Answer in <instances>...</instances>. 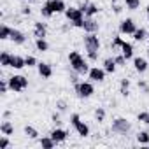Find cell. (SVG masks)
<instances>
[{
    "instance_id": "cell-18",
    "label": "cell",
    "mask_w": 149,
    "mask_h": 149,
    "mask_svg": "<svg viewBox=\"0 0 149 149\" xmlns=\"http://www.w3.org/2000/svg\"><path fill=\"white\" fill-rule=\"evenodd\" d=\"M0 133H2V135H7V137H11V135L14 133V125H13L9 119H4L2 123H0Z\"/></svg>"
},
{
    "instance_id": "cell-35",
    "label": "cell",
    "mask_w": 149,
    "mask_h": 149,
    "mask_svg": "<svg viewBox=\"0 0 149 149\" xmlns=\"http://www.w3.org/2000/svg\"><path fill=\"white\" fill-rule=\"evenodd\" d=\"M25 61H26V67H28V68H30V67H37V65H39L37 58H35V56H32V54L25 56Z\"/></svg>"
},
{
    "instance_id": "cell-26",
    "label": "cell",
    "mask_w": 149,
    "mask_h": 149,
    "mask_svg": "<svg viewBox=\"0 0 149 149\" xmlns=\"http://www.w3.org/2000/svg\"><path fill=\"white\" fill-rule=\"evenodd\" d=\"M11 60H13V54L9 51H2V53H0V65H2V67H11Z\"/></svg>"
},
{
    "instance_id": "cell-28",
    "label": "cell",
    "mask_w": 149,
    "mask_h": 149,
    "mask_svg": "<svg viewBox=\"0 0 149 149\" xmlns=\"http://www.w3.org/2000/svg\"><path fill=\"white\" fill-rule=\"evenodd\" d=\"M35 49L40 51V53L49 51V44H47V40H46V39H35Z\"/></svg>"
},
{
    "instance_id": "cell-44",
    "label": "cell",
    "mask_w": 149,
    "mask_h": 149,
    "mask_svg": "<svg viewBox=\"0 0 149 149\" xmlns=\"http://www.w3.org/2000/svg\"><path fill=\"white\" fill-rule=\"evenodd\" d=\"M11 116H13V112H11V111H6V112H4V119H9Z\"/></svg>"
},
{
    "instance_id": "cell-10",
    "label": "cell",
    "mask_w": 149,
    "mask_h": 149,
    "mask_svg": "<svg viewBox=\"0 0 149 149\" xmlns=\"http://www.w3.org/2000/svg\"><path fill=\"white\" fill-rule=\"evenodd\" d=\"M79 7H81V11L84 13L86 18H95V16L98 14V11H100V7H98L97 4H91V2H88V0H84Z\"/></svg>"
},
{
    "instance_id": "cell-8",
    "label": "cell",
    "mask_w": 149,
    "mask_h": 149,
    "mask_svg": "<svg viewBox=\"0 0 149 149\" xmlns=\"http://www.w3.org/2000/svg\"><path fill=\"white\" fill-rule=\"evenodd\" d=\"M135 30H137V23L132 18H126L119 23V33L121 35H133Z\"/></svg>"
},
{
    "instance_id": "cell-2",
    "label": "cell",
    "mask_w": 149,
    "mask_h": 149,
    "mask_svg": "<svg viewBox=\"0 0 149 149\" xmlns=\"http://www.w3.org/2000/svg\"><path fill=\"white\" fill-rule=\"evenodd\" d=\"M65 18H67L74 26H76V28H83V26H84L86 16H84V13L81 11V7H67Z\"/></svg>"
},
{
    "instance_id": "cell-39",
    "label": "cell",
    "mask_w": 149,
    "mask_h": 149,
    "mask_svg": "<svg viewBox=\"0 0 149 149\" xmlns=\"http://www.w3.org/2000/svg\"><path fill=\"white\" fill-rule=\"evenodd\" d=\"M111 7H112V11H114V14H121V11H123V6H119L116 0H112V4H111Z\"/></svg>"
},
{
    "instance_id": "cell-31",
    "label": "cell",
    "mask_w": 149,
    "mask_h": 149,
    "mask_svg": "<svg viewBox=\"0 0 149 149\" xmlns=\"http://www.w3.org/2000/svg\"><path fill=\"white\" fill-rule=\"evenodd\" d=\"M123 4L128 11H137L140 7V0H123Z\"/></svg>"
},
{
    "instance_id": "cell-34",
    "label": "cell",
    "mask_w": 149,
    "mask_h": 149,
    "mask_svg": "<svg viewBox=\"0 0 149 149\" xmlns=\"http://www.w3.org/2000/svg\"><path fill=\"white\" fill-rule=\"evenodd\" d=\"M137 121H140L142 125H149V112L147 111H142L137 114Z\"/></svg>"
},
{
    "instance_id": "cell-25",
    "label": "cell",
    "mask_w": 149,
    "mask_h": 149,
    "mask_svg": "<svg viewBox=\"0 0 149 149\" xmlns=\"http://www.w3.org/2000/svg\"><path fill=\"white\" fill-rule=\"evenodd\" d=\"M147 37H149V35H147V30H146V28H142V26H140V28H137V30H135V33H133L135 42H144Z\"/></svg>"
},
{
    "instance_id": "cell-29",
    "label": "cell",
    "mask_w": 149,
    "mask_h": 149,
    "mask_svg": "<svg viewBox=\"0 0 149 149\" xmlns=\"http://www.w3.org/2000/svg\"><path fill=\"white\" fill-rule=\"evenodd\" d=\"M137 142L142 144V146H147V144H149V132L140 130V132L137 133Z\"/></svg>"
},
{
    "instance_id": "cell-27",
    "label": "cell",
    "mask_w": 149,
    "mask_h": 149,
    "mask_svg": "<svg viewBox=\"0 0 149 149\" xmlns=\"http://www.w3.org/2000/svg\"><path fill=\"white\" fill-rule=\"evenodd\" d=\"M39 144H40L42 149H53V147L56 146V142L51 139V135H49V137H42V139L39 140Z\"/></svg>"
},
{
    "instance_id": "cell-12",
    "label": "cell",
    "mask_w": 149,
    "mask_h": 149,
    "mask_svg": "<svg viewBox=\"0 0 149 149\" xmlns=\"http://www.w3.org/2000/svg\"><path fill=\"white\" fill-rule=\"evenodd\" d=\"M37 72H39V76H40L42 79H51V77H53V67H51L47 61H39Z\"/></svg>"
},
{
    "instance_id": "cell-45",
    "label": "cell",
    "mask_w": 149,
    "mask_h": 149,
    "mask_svg": "<svg viewBox=\"0 0 149 149\" xmlns=\"http://www.w3.org/2000/svg\"><path fill=\"white\" fill-rule=\"evenodd\" d=\"M146 16H147V21H149V4H147V7H146Z\"/></svg>"
},
{
    "instance_id": "cell-47",
    "label": "cell",
    "mask_w": 149,
    "mask_h": 149,
    "mask_svg": "<svg viewBox=\"0 0 149 149\" xmlns=\"http://www.w3.org/2000/svg\"><path fill=\"white\" fill-rule=\"evenodd\" d=\"M25 2H32V0H25Z\"/></svg>"
},
{
    "instance_id": "cell-3",
    "label": "cell",
    "mask_w": 149,
    "mask_h": 149,
    "mask_svg": "<svg viewBox=\"0 0 149 149\" xmlns=\"http://www.w3.org/2000/svg\"><path fill=\"white\" fill-rule=\"evenodd\" d=\"M70 125L74 126V130L77 132V135L79 137H83V139H86V137H90V126L81 119V116L79 114H70Z\"/></svg>"
},
{
    "instance_id": "cell-13",
    "label": "cell",
    "mask_w": 149,
    "mask_h": 149,
    "mask_svg": "<svg viewBox=\"0 0 149 149\" xmlns=\"http://www.w3.org/2000/svg\"><path fill=\"white\" fill-rule=\"evenodd\" d=\"M84 33H98L100 30V23L95 18H86L84 19V26H83Z\"/></svg>"
},
{
    "instance_id": "cell-19",
    "label": "cell",
    "mask_w": 149,
    "mask_h": 149,
    "mask_svg": "<svg viewBox=\"0 0 149 149\" xmlns=\"http://www.w3.org/2000/svg\"><path fill=\"white\" fill-rule=\"evenodd\" d=\"M102 67H104V70H105L107 74H114V72H116V68H118V63H116L114 56H112V58L109 56V58H105V60H104Z\"/></svg>"
},
{
    "instance_id": "cell-17",
    "label": "cell",
    "mask_w": 149,
    "mask_h": 149,
    "mask_svg": "<svg viewBox=\"0 0 149 149\" xmlns=\"http://www.w3.org/2000/svg\"><path fill=\"white\" fill-rule=\"evenodd\" d=\"M11 40H13L16 46H23V44L26 42V35H25L21 30H16V28H13V33H11Z\"/></svg>"
},
{
    "instance_id": "cell-11",
    "label": "cell",
    "mask_w": 149,
    "mask_h": 149,
    "mask_svg": "<svg viewBox=\"0 0 149 149\" xmlns=\"http://www.w3.org/2000/svg\"><path fill=\"white\" fill-rule=\"evenodd\" d=\"M49 135H51V139L56 142V146H58V144H63V142L68 139V132H67L65 128H60V126H56L54 130H51Z\"/></svg>"
},
{
    "instance_id": "cell-1",
    "label": "cell",
    "mask_w": 149,
    "mask_h": 149,
    "mask_svg": "<svg viewBox=\"0 0 149 149\" xmlns=\"http://www.w3.org/2000/svg\"><path fill=\"white\" fill-rule=\"evenodd\" d=\"M68 63H70V68L74 72H77L79 76H86V74L90 72L88 60H84V56L79 51H70L68 53Z\"/></svg>"
},
{
    "instance_id": "cell-30",
    "label": "cell",
    "mask_w": 149,
    "mask_h": 149,
    "mask_svg": "<svg viewBox=\"0 0 149 149\" xmlns=\"http://www.w3.org/2000/svg\"><path fill=\"white\" fill-rule=\"evenodd\" d=\"M25 135H26L28 139H32V140L39 139V132H37V128H33V126H30V125L25 126Z\"/></svg>"
},
{
    "instance_id": "cell-43",
    "label": "cell",
    "mask_w": 149,
    "mask_h": 149,
    "mask_svg": "<svg viewBox=\"0 0 149 149\" xmlns=\"http://www.w3.org/2000/svg\"><path fill=\"white\" fill-rule=\"evenodd\" d=\"M21 14H23V16H30V14H32V9H30V6H26V4H25V6L21 7Z\"/></svg>"
},
{
    "instance_id": "cell-5",
    "label": "cell",
    "mask_w": 149,
    "mask_h": 149,
    "mask_svg": "<svg viewBox=\"0 0 149 149\" xmlns=\"http://www.w3.org/2000/svg\"><path fill=\"white\" fill-rule=\"evenodd\" d=\"M7 81H9L11 91H14V93H21V91H25L28 88V79L25 76H21V74H14V76H11Z\"/></svg>"
},
{
    "instance_id": "cell-16",
    "label": "cell",
    "mask_w": 149,
    "mask_h": 149,
    "mask_svg": "<svg viewBox=\"0 0 149 149\" xmlns=\"http://www.w3.org/2000/svg\"><path fill=\"white\" fill-rule=\"evenodd\" d=\"M47 4L51 6V9H53L54 14H60V13L67 11V4L63 2V0H47Z\"/></svg>"
},
{
    "instance_id": "cell-4",
    "label": "cell",
    "mask_w": 149,
    "mask_h": 149,
    "mask_svg": "<svg viewBox=\"0 0 149 149\" xmlns=\"http://www.w3.org/2000/svg\"><path fill=\"white\" fill-rule=\"evenodd\" d=\"M74 91H76V95L79 98H90V97H93V93H95L93 81L91 83L90 81H79V83H76V84H74Z\"/></svg>"
},
{
    "instance_id": "cell-36",
    "label": "cell",
    "mask_w": 149,
    "mask_h": 149,
    "mask_svg": "<svg viewBox=\"0 0 149 149\" xmlns=\"http://www.w3.org/2000/svg\"><path fill=\"white\" fill-rule=\"evenodd\" d=\"M9 90H11V88H9V81H6V79H0V93H2V95H6Z\"/></svg>"
},
{
    "instance_id": "cell-21",
    "label": "cell",
    "mask_w": 149,
    "mask_h": 149,
    "mask_svg": "<svg viewBox=\"0 0 149 149\" xmlns=\"http://www.w3.org/2000/svg\"><path fill=\"white\" fill-rule=\"evenodd\" d=\"M121 54H123L126 60L133 58V44H130V42L123 40V44H121Z\"/></svg>"
},
{
    "instance_id": "cell-33",
    "label": "cell",
    "mask_w": 149,
    "mask_h": 149,
    "mask_svg": "<svg viewBox=\"0 0 149 149\" xmlns=\"http://www.w3.org/2000/svg\"><path fill=\"white\" fill-rule=\"evenodd\" d=\"M121 44H123V37L116 35V37L112 39V42H111V49H112V51H116V49H121Z\"/></svg>"
},
{
    "instance_id": "cell-14",
    "label": "cell",
    "mask_w": 149,
    "mask_h": 149,
    "mask_svg": "<svg viewBox=\"0 0 149 149\" xmlns=\"http://www.w3.org/2000/svg\"><path fill=\"white\" fill-rule=\"evenodd\" d=\"M133 68H135V72L144 74V72H147V68H149V61H147L146 58H142V56H135V58H133Z\"/></svg>"
},
{
    "instance_id": "cell-6",
    "label": "cell",
    "mask_w": 149,
    "mask_h": 149,
    "mask_svg": "<svg viewBox=\"0 0 149 149\" xmlns=\"http://www.w3.org/2000/svg\"><path fill=\"white\" fill-rule=\"evenodd\" d=\"M83 42H84V49H86V54L88 53H100V39L97 33H86L83 37Z\"/></svg>"
},
{
    "instance_id": "cell-20",
    "label": "cell",
    "mask_w": 149,
    "mask_h": 149,
    "mask_svg": "<svg viewBox=\"0 0 149 149\" xmlns=\"http://www.w3.org/2000/svg\"><path fill=\"white\" fill-rule=\"evenodd\" d=\"M11 67L16 68V70H21L26 67V61H25V56H19V54H13V60H11Z\"/></svg>"
},
{
    "instance_id": "cell-7",
    "label": "cell",
    "mask_w": 149,
    "mask_h": 149,
    "mask_svg": "<svg viewBox=\"0 0 149 149\" xmlns=\"http://www.w3.org/2000/svg\"><path fill=\"white\" fill-rule=\"evenodd\" d=\"M111 130L118 135H126L130 130H132V123L126 119V118H116L112 119V125H111Z\"/></svg>"
},
{
    "instance_id": "cell-9",
    "label": "cell",
    "mask_w": 149,
    "mask_h": 149,
    "mask_svg": "<svg viewBox=\"0 0 149 149\" xmlns=\"http://www.w3.org/2000/svg\"><path fill=\"white\" fill-rule=\"evenodd\" d=\"M105 70L104 67H91L90 72H88V77L93 81V83H104L105 81Z\"/></svg>"
},
{
    "instance_id": "cell-38",
    "label": "cell",
    "mask_w": 149,
    "mask_h": 149,
    "mask_svg": "<svg viewBox=\"0 0 149 149\" xmlns=\"http://www.w3.org/2000/svg\"><path fill=\"white\" fill-rule=\"evenodd\" d=\"M9 146H11V142L7 139V135H2V137H0V149H7Z\"/></svg>"
},
{
    "instance_id": "cell-42",
    "label": "cell",
    "mask_w": 149,
    "mask_h": 149,
    "mask_svg": "<svg viewBox=\"0 0 149 149\" xmlns=\"http://www.w3.org/2000/svg\"><path fill=\"white\" fill-rule=\"evenodd\" d=\"M51 121L58 126V125H61V116H60V112H54L53 116H51Z\"/></svg>"
},
{
    "instance_id": "cell-22",
    "label": "cell",
    "mask_w": 149,
    "mask_h": 149,
    "mask_svg": "<svg viewBox=\"0 0 149 149\" xmlns=\"http://www.w3.org/2000/svg\"><path fill=\"white\" fill-rule=\"evenodd\" d=\"M130 79H126V77H123L121 79V83H119V93H121V97H128L130 95Z\"/></svg>"
},
{
    "instance_id": "cell-32",
    "label": "cell",
    "mask_w": 149,
    "mask_h": 149,
    "mask_svg": "<svg viewBox=\"0 0 149 149\" xmlns=\"http://www.w3.org/2000/svg\"><path fill=\"white\" fill-rule=\"evenodd\" d=\"M95 119H97V123H104L105 121V109L104 107H97L95 109Z\"/></svg>"
},
{
    "instance_id": "cell-24",
    "label": "cell",
    "mask_w": 149,
    "mask_h": 149,
    "mask_svg": "<svg viewBox=\"0 0 149 149\" xmlns=\"http://www.w3.org/2000/svg\"><path fill=\"white\" fill-rule=\"evenodd\" d=\"M53 14H54V13H53L51 6L47 4V0H46V2L40 6V16H42V18H46V19H49V18H53Z\"/></svg>"
},
{
    "instance_id": "cell-48",
    "label": "cell",
    "mask_w": 149,
    "mask_h": 149,
    "mask_svg": "<svg viewBox=\"0 0 149 149\" xmlns=\"http://www.w3.org/2000/svg\"><path fill=\"white\" fill-rule=\"evenodd\" d=\"M147 39H149V37H147Z\"/></svg>"
},
{
    "instance_id": "cell-37",
    "label": "cell",
    "mask_w": 149,
    "mask_h": 149,
    "mask_svg": "<svg viewBox=\"0 0 149 149\" xmlns=\"http://www.w3.org/2000/svg\"><path fill=\"white\" fill-rule=\"evenodd\" d=\"M67 100H56V109L60 111V112H67Z\"/></svg>"
},
{
    "instance_id": "cell-23",
    "label": "cell",
    "mask_w": 149,
    "mask_h": 149,
    "mask_svg": "<svg viewBox=\"0 0 149 149\" xmlns=\"http://www.w3.org/2000/svg\"><path fill=\"white\" fill-rule=\"evenodd\" d=\"M11 33H13V28H11L9 25H6V23L0 25V40H7V39H11Z\"/></svg>"
},
{
    "instance_id": "cell-46",
    "label": "cell",
    "mask_w": 149,
    "mask_h": 149,
    "mask_svg": "<svg viewBox=\"0 0 149 149\" xmlns=\"http://www.w3.org/2000/svg\"><path fill=\"white\" fill-rule=\"evenodd\" d=\"M146 51H147V56H149V49H146Z\"/></svg>"
},
{
    "instance_id": "cell-41",
    "label": "cell",
    "mask_w": 149,
    "mask_h": 149,
    "mask_svg": "<svg viewBox=\"0 0 149 149\" xmlns=\"http://www.w3.org/2000/svg\"><path fill=\"white\" fill-rule=\"evenodd\" d=\"M137 86H139V90H142L144 93H149V84H147L146 81H139Z\"/></svg>"
},
{
    "instance_id": "cell-15",
    "label": "cell",
    "mask_w": 149,
    "mask_h": 149,
    "mask_svg": "<svg viewBox=\"0 0 149 149\" xmlns=\"http://www.w3.org/2000/svg\"><path fill=\"white\" fill-rule=\"evenodd\" d=\"M33 35H35V39H46V35H47V25L42 23V21H35L33 23Z\"/></svg>"
},
{
    "instance_id": "cell-40",
    "label": "cell",
    "mask_w": 149,
    "mask_h": 149,
    "mask_svg": "<svg viewBox=\"0 0 149 149\" xmlns=\"http://www.w3.org/2000/svg\"><path fill=\"white\" fill-rule=\"evenodd\" d=\"M114 60H116L118 67H125V63H126V58H125L123 54H116V56H114Z\"/></svg>"
}]
</instances>
